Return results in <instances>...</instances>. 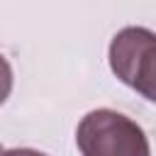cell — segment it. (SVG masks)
<instances>
[{
  "instance_id": "obj_1",
  "label": "cell",
  "mask_w": 156,
  "mask_h": 156,
  "mask_svg": "<svg viewBox=\"0 0 156 156\" xmlns=\"http://www.w3.org/2000/svg\"><path fill=\"white\" fill-rule=\"evenodd\" d=\"M76 146L85 156H149L151 151L144 129L107 107L93 110L78 122Z\"/></svg>"
},
{
  "instance_id": "obj_2",
  "label": "cell",
  "mask_w": 156,
  "mask_h": 156,
  "mask_svg": "<svg viewBox=\"0 0 156 156\" xmlns=\"http://www.w3.org/2000/svg\"><path fill=\"white\" fill-rule=\"evenodd\" d=\"M107 56L117 80L156 105V32L124 27L112 37Z\"/></svg>"
}]
</instances>
